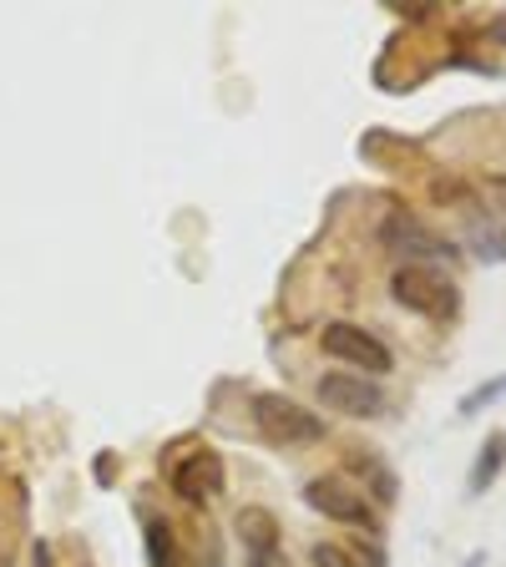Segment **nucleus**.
Listing matches in <instances>:
<instances>
[{"mask_svg": "<svg viewBox=\"0 0 506 567\" xmlns=\"http://www.w3.org/2000/svg\"><path fill=\"white\" fill-rule=\"evenodd\" d=\"M390 299L421 319H456L461 289L451 274H441L436 264H401L390 274Z\"/></svg>", "mask_w": 506, "mask_h": 567, "instance_id": "nucleus-1", "label": "nucleus"}, {"mask_svg": "<svg viewBox=\"0 0 506 567\" xmlns=\"http://www.w3.org/2000/svg\"><path fill=\"white\" fill-rule=\"evenodd\" d=\"M319 350L330 354V360H340V365H350L354 375H390L395 370V354H390V344L380 340L375 330H365V324H354V319H330L324 330H319Z\"/></svg>", "mask_w": 506, "mask_h": 567, "instance_id": "nucleus-2", "label": "nucleus"}, {"mask_svg": "<svg viewBox=\"0 0 506 567\" xmlns=\"http://www.w3.org/2000/svg\"><path fill=\"white\" fill-rule=\"evenodd\" d=\"M254 425H259V436L269 446H314V441H324V421L283 390H259L254 395Z\"/></svg>", "mask_w": 506, "mask_h": 567, "instance_id": "nucleus-3", "label": "nucleus"}, {"mask_svg": "<svg viewBox=\"0 0 506 567\" xmlns=\"http://www.w3.org/2000/svg\"><path fill=\"white\" fill-rule=\"evenodd\" d=\"M304 507H314L319 517L340 522V527H365L380 532V517L370 507V496L350 482L344 472H324V476H309L304 482Z\"/></svg>", "mask_w": 506, "mask_h": 567, "instance_id": "nucleus-4", "label": "nucleus"}, {"mask_svg": "<svg viewBox=\"0 0 506 567\" xmlns=\"http://www.w3.org/2000/svg\"><path fill=\"white\" fill-rule=\"evenodd\" d=\"M319 405L324 411H340L350 415V421H375V415H385V385L370 375H354V370H330V375H319L314 385Z\"/></svg>", "mask_w": 506, "mask_h": 567, "instance_id": "nucleus-5", "label": "nucleus"}, {"mask_svg": "<svg viewBox=\"0 0 506 567\" xmlns=\"http://www.w3.org/2000/svg\"><path fill=\"white\" fill-rule=\"evenodd\" d=\"M380 244L390 248V254H401L405 264H436V259H451L456 248L446 244V238L436 234L431 224H421L415 213H390L385 228H380Z\"/></svg>", "mask_w": 506, "mask_h": 567, "instance_id": "nucleus-6", "label": "nucleus"}, {"mask_svg": "<svg viewBox=\"0 0 506 567\" xmlns=\"http://www.w3.org/2000/svg\"><path fill=\"white\" fill-rule=\"evenodd\" d=\"M167 482H173V492L188 502V507H208V502H218L228 486V472H224V456L208 446L188 451V456L177 461L173 472H167Z\"/></svg>", "mask_w": 506, "mask_h": 567, "instance_id": "nucleus-7", "label": "nucleus"}, {"mask_svg": "<svg viewBox=\"0 0 506 567\" xmlns=\"http://www.w3.org/2000/svg\"><path fill=\"white\" fill-rule=\"evenodd\" d=\"M238 547H244V567H283V537H279V517L269 507H244L234 517Z\"/></svg>", "mask_w": 506, "mask_h": 567, "instance_id": "nucleus-8", "label": "nucleus"}, {"mask_svg": "<svg viewBox=\"0 0 506 567\" xmlns=\"http://www.w3.org/2000/svg\"><path fill=\"white\" fill-rule=\"evenodd\" d=\"M344 466H350V472H354L350 482L360 486V492H365V496H375V502H385V507H390V502H395V472H390V466H385V461H380L370 446H350V456H344Z\"/></svg>", "mask_w": 506, "mask_h": 567, "instance_id": "nucleus-9", "label": "nucleus"}, {"mask_svg": "<svg viewBox=\"0 0 506 567\" xmlns=\"http://www.w3.org/2000/svg\"><path fill=\"white\" fill-rule=\"evenodd\" d=\"M466 248L476 264H506V224L496 213H466Z\"/></svg>", "mask_w": 506, "mask_h": 567, "instance_id": "nucleus-10", "label": "nucleus"}, {"mask_svg": "<svg viewBox=\"0 0 506 567\" xmlns=\"http://www.w3.org/2000/svg\"><path fill=\"white\" fill-rule=\"evenodd\" d=\"M502 466H506V431H492V436L482 441V451H476V461H472L466 496H486V492H492V482L502 476Z\"/></svg>", "mask_w": 506, "mask_h": 567, "instance_id": "nucleus-11", "label": "nucleus"}, {"mask_svg": "<svg viewBox=\"0 0 506 567\" xmlns=\"http://www.w3.org/2000/svg\"><path fill=\"white\" fill-rule=\"evenodd\" d=\"M142 537H147V563L153 567H177V537L163 517H142Z\"/></svg>", "mask_w": 506, "mask_h": 567, "instance_id": "nucleus-12", "label": "nucleus"}, {"mask_svg": "<svg viewBox=\"0 0 506 567\" xmlns=\"http://www.w3.org/2000/svg\"><path fill=\"white\" fill-rule=\"evenodd\" d=\"M309 563L314 567H360V557H354L344 543H314L309 547Z\"/></svg>", "mask_w": 506, "mask_h": 567, "instance_id": "nucleus-13", "label": "nucleus"}, {"mask_svg": "<svg viewBox=\"0 0 506 567\" xmlns=\"http://www.w3.org/2000/svg\"><path fill=\"white\" fill-rule=\"evenodd\" d=\"M496 395H506V375H502V380H486V385H476L472 395H461V405H456V411H461V415H476V411H482V405H492Z\"/></svg>", "mask_w": 506, "mask_h": 567, "instance_id": "nucleus-14", "label": "nucleus"}, {"mask_svg": "<svg viewBox=\"0 0 506 567\" xmlns=\"http://www.w3.org/2000/svg\"><path fill=\"white\" fill-rule=\"evenodd\" d=\"M486 198L496 203V213H506V167H502V173L486 177Z\"/></svg>", "mask_w": 506, "mask_h": 567, "instance_id": "nucleus-15", "label": "nucleus"}, {"mask_svg": "<svg viewBox=\"0 0 506 567\" xmlns=\"http://www.w3.org/2000/svg\"><path fill=\"white\" fill-rule=\"evenodd\" d=\"M486 41H492V47H506V11H496L492 21H486Z\"/></svg>", "mask_w": 506, "mask_h": 567, "instance_id": "nucleus-16", "label": "nucleus"}, {"mask_svg": "<svg viewBox=\"0 0 506 567\" xmlns=\"http://www.w3.org/2000/svg\"><path fill=\"white\" fill-rule=\"evenodd\" d=\"M31 567H56V557H51V543H35L31 547Z\"/></svg>", "mask_w": 506, "mask_h": 567, "instance_id": "nucleus-17", "label": "nucleus"}]
</instances>
